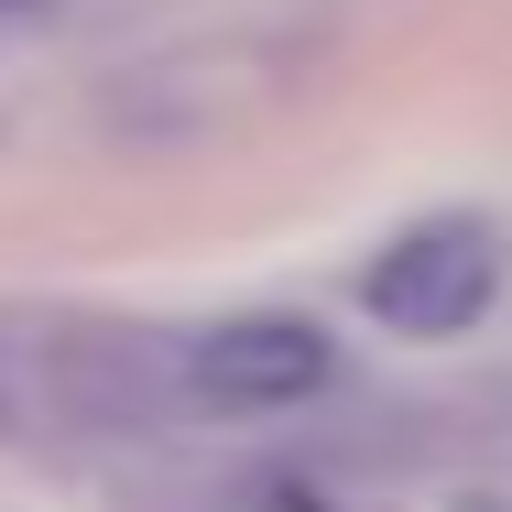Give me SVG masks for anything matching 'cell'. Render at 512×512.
<instances>
[{"label":"cell","mask_w":512,"mask_h":512,"mask_svg":"<svg viewBox=\"0 0 512 512\" xmlns=\"http://www.w3.org/2000/svg\"><path fill=\"white\" fill-rule=\"evenodd\" d=\"M175 393V338L88 306H0V447H120Z\"/></svg>","instance_id":"1"},{"label":"cell","mask_w":512,"mask_h":512,"mask_svg":"<svg viewBox=\"0 0 512 512\" xmlns=\"http://www.w3.org/2000/svg\"><path fill=\"white\" fill-rule=\"evenodd\" d=\"M338 382V338L295 306H251L175 338V393L197 414H295Z\"/></svg>","instance_id":"2"},{"label":"cell","mask_w":512,"mask_h":512,"mask_svg":"<svg viewBox=\"0 0 512 512\" xmlns=\"http://www.w3.org/2000/svg\"><path fill=\"white\" fill-rule=\"evenodd\" d=\"M491 295H502V229L491 218H425L404 240H382L360 273V306L393 338H458L491 316Z\"/></svg>","instance_id":"3"},{"label":"cell","mask_w":512,"mask_h":512,"mask_svg":"<svg viewBox=\"0 0 512 512\" xmlns=\"http://www.w3.org/2000/svg\"><path fill=\"white\" fill-rule=\"evenodd\" d=\"M229 512H360L327 469H306V458H273V469H251L240 491H229Z\"/></svg>","instance_id":"4"},{"label":"cell","mask_w":512,"mask_h":512,"mask_svg":"<svg viewBox=\"0 0 512 512\" xmlns=\"http://www.w3.org/2000/svg\"><path fill=\"white\" fill-rule=\"evenodd\" d=\"M447 512H512L502 480H469V491H447Z\"/></svg>","instance_id":"5"},{"label":"cell","mask_w":512,"mask_h":512,"mask_svg":"<svg viewBox=\"0 0 512 512\" xmlns=\"http://www.w3.org/2000/svg\"><path fill=\"white\" fill-rule=\"evenodd\" d=\"M22 11H55V0H0V22H22Z\"/></svg>","instance_id":"6"}]
</instances>
